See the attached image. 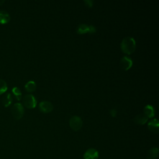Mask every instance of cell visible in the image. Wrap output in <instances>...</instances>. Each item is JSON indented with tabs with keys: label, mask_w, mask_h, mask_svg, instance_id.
I'll use <instances>...</instances> for the list:
<instances>
[{
	"label": "cell",
	"mask_w": 159,
	"mask_h": 159,
	"mask_svg": "<svg viewBox=\"0 0 159 159\" xmlns=\"http://www.w3.org/2000/svg\"><path fill=\"white\" fill-rule=\"evenodd\" d=\"M11 112L13 117L17 120L20 119L24 113V109L23 106L20 103H16L13 105L11 109Z\"/></svg>",
	"instance_id": "cell-2"
},
{
	"label": "cell",
	"mask_w": 159,
	"mask_h": 159,
	"mask_svg": "<svg viewBox=\"0 0 159 159\" xmlns=\"http://www.w3.org/2000/svg\"><path fill=\"white\" fill-rule=\"evenodd\" d=\"M96 32V28L93 25H88L86 24H80L76 29V32L78 34H84L86 33L93 34Z\"/></svg>",
	"instance_id": "cell-3"
},
{
	"label": "cell",
	"mask_w": 159,
	"mask_h": 159,
	"mask_svg": "<svg viewBox=\"0 0 159 159\" xmlns=\"http://www.w3.org/2000/svg\"><path fill=\"white\" fill-rule=\"evenodd\" d=\"M12 93L14 94L17 100H20L22 98V93L20 89L17 87H14L12 89Z\"/></svg>",
	"instance_id": "cell-16"
},
{
	"label": "cell",
	"mask_w": 159,
	"mask_h": 159,
	"mask_svg": "<svg viewBox=\"0 0 159 159\" xmlns=\"http://www.w3.org/2000/svg\"><path fill=\"white\" fill-rule=\"evenodd\" d=\"M25 89L27 92H34L36 89V83L34 81H29L25 84Z\"/></svg>",
	"instance_id": "cell-14"
},
{
	"label": "cell",
	"mask_w": 159,
	"mask_h": 159,
	"mask_svg": "<svg viewBox=\"0 0 159 159\" xmlns=\"http://www.w3.org/2000/svg\"><path fill=\"white\" fill-rule=\"evenodd\" d=\"M110 114L111 115V116L112 117H115L116 116L117 114V111L115 109H112L110 110Z\"/></svg>",
	"instance_id": "cell-19"
},
{
	"label": "cell",
	"mask_w": 159,
	"mask_h": 159,
	"mask_svg": "<svg viewBox=\"0 0 159 159\" xmlns=\"http://www.w3.org/2000/svg\"><path fill=\"white\" fill-rule=\"evenodd\" d=\"M148 117L144 114H140L137 115L134 119V122L139 125H143L144 124H145L147 120H148Z\"/></svg>",
	"instance_id": "cell-10"
},
{
	"label": "cell",
	"mask_w": 159,
	"mask_h": 159,
	"mask_svg": "<svg viewBox=\"0 0 159 159\" xmlns=\"http://www.w3.org/2000/svg\"><path fill=\"white\" fill-rule=\"evenodd\" d=\"M143 114L148 118H152L155 116L154 107L151 105H147L145 106L143 109Z\"/></svg>",
	"instance_id": "cell-11"
},
{
	"label": "cell",
	"mask_w": 159,
	"mask_h": 159,
	"mask_svg": "<svg viewBox=\"0 0 159 159\" xmlns=\"http://www.w3.org/2000/svg\"><path fill=\"white\" fill-rule=\"evenodd\" d=\"M40 111L43 113H49L53 109V104L49 101H42L39 104Z\"/></svg>",
	"instance_id": "cell-7"
},
{
	"label": "cell",
	"mask_w": 159,
	"mask_h": 159,
	"mask_svg": "<svg viewBox=\"0 0 159 159\" xmlns=\"http://www.w3.org/2000/svg\"><path fill=\"white\" fill-rule=\"evenodd\" d=\"M4 1H3V0H0V5L4 3Z\"/></svg>",
	"instance_id": "cell-20"
},
{
	"label": "cell",
	"mask_w": 159,
	"mask_h": 159,
	"mask_svg": "<svg viewBox=\"0 0 159 159\" xmlns=\"http://www.w3.org/2000/svg\"><path fill=\"white\" fill-rule=\"evenodd\" d=\"M12 102V97L11 93L6 94L2 98V104L5 107L9 106Z\"/></svg>",
	"instance_id": "cell-15"
},
{
	"label": "cell",
	"mask_w": 159,
	"mask_h": 159,
	"mask_svg": "<svg viewBox=\"0 0 159 159\" xmlns=\"http://www.w3.org/2000/svg\"><path fill=\"white\" fill-rule=\"evenodd\" d=\"M70 126L71 129L74 131L79 130L83 125V122L80 117L78 116H72L69 121Z\"/></svg>",
	"instance_id": "cell-4"
},
{
	"label": "cell",
	"mask_w": 159,
	"mask_h": 159,
	"mask_svg": "<svg viewBox=\"0 0 159 159\" xmlns=\"http://www.w3.org/2000/svg\"><path fill=\"white\" fill-rule=\"evenodd\" d=\"M84 3L88 7H91L93 5V1L91 0H85L84 1Z\"/></svg>",
	"instance_id": "cell-18"
},
{
	"label": "cell",
	"mask_w": 159,
	"mask_h": 159,
	"mask_svg": "<svg viewBox=\"0 0 159 159\" xmlns=\"http://www.w3.org/2000/svg\"><path fill=\"white\" fill-rule=\"evenodd\" d=\"M158 153V148L157 147H153L150 148L147 153V158L148 159H155Z\"/></svg>",
	"instance_id": "cell-13"
},
{
	"label": "cell",
	"mask_w": 159,
	"mask_h": 159,
	"mask_svg": "<svg viewBox=\"0 0 159 159\" xmlns=\"http://www.w3.org/2000/svg\"><path fill=\"white\" fill-rule=\"evenodd\" d=\"M23 104L27 108L33 109L37 105V101L32 94H27L23 98Z\"/></svg>",
	"instance_id": "cell-5"
},
{
	"label": "cell",
	"mask_w": 159,
	"mask_h": 159,
	"mask_svg": "<svg viewBox=\"0 0 159 159\" xmlns=\"http://www.w3.org/2000/svg\"><path fill=\"white\" fill-rule=\"evenodd\" d=\"M135 41L134 38L130 37L124 38L120 43V49L122 52L127 55L132 53L135 50Z\"/></svg>",
	"instance_id": "cell-1"
},
{
	"label": "cell",
	"mask_w": 159,
	"mask_h": 159,
	"mask_svg": "<svg viewBox=\"0 0 159 159\" xmlns=\"http://www.w3.org/2000/svg\"><path fill=\"white\" fill-rule=\"evenodd\" d=\"M11 17L6 11H0V24H6L10 20Z\"/></svg>",
	"instance_id": "cell-12"
},
{
	"label": "cell",
	"mask_w": 159,
	"mask_h": 159,
	"mask_svg": "<svg viewBox=\"0 0 159 159\" xmlns=\"http://www.w3.org/2000/svg\"><path fill=\"white\" fill-rule=\"evenodd\" d=\"M99 157V153L97 150L94 148L88 149L83 155L84 159H98Z\"/></svg>",
	"instance_id": "cell-8"
},
{
	"label": "cell",
	"mask_w": 159,
	"mask_h": 159,
	"mask_svg": "<svg viewBox=\"0 0 159 159\" xmlns=\"http://www.w3.org/2000/svg\"><path fill=\"white\" fill-rule=\"evenodd\" d=\"M7 89L6 82L2 79H0V94L5 93Z\"/></svg>",
	"instance_id": "cell-17"
},
{
	"label": "cell",
	"mask_w": 159,
	"mask_h": 159,
	"mask_svg": "<svg viewBox=\"0 0 159 159\" xmlns=\"http://www.w3.org/2000/svg\"><path fill=\"white\" fill-rule=\"evenodd\" d=\"M132 64L133 61L132 59L127 56L123 57L120 61V66L121 68L124 71H127L129 70L132 67Z\"/></svg>",
	"instance_id": "cell-6"
},
{
	"label": "cell",
	"mask_w": 159,
	"mask_h": 159,
	"mask_svg": "<svg viewBox=\"0 0 159 159\" xmlns=\"http://www.w3.org/2000/svg\"><path fill=\"white\" fill-rule=\"evenodd\" d=\"M148 129L155 134L158 133L159 132V122L157 119H152L148 123Z\"/></svg>",
	"instance_id": "cell-9"
}]
</instances>
